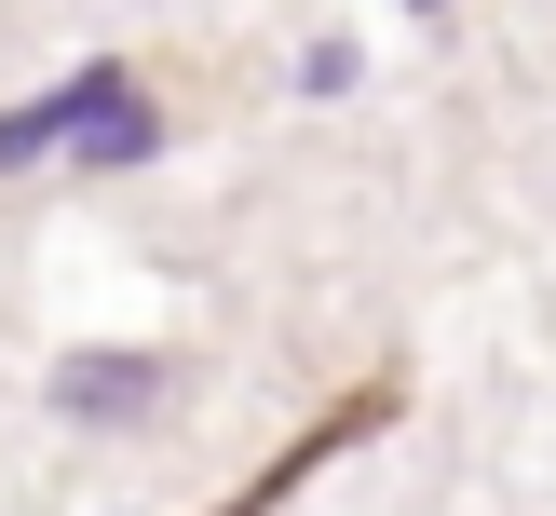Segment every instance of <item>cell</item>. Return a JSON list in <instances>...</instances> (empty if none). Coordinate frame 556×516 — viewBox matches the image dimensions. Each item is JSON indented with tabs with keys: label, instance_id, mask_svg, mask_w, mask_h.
<instances>
[{
	"label": "cell",
	"instance_id": "3",
	"mask_svg": "<svg viewBox=\"0 0 556 516\" xmlns=\"http://www.w3.org/2000/svg\"><path fill=\"white\" fill-rule=\"evenodd\" d=\"M163 353H123V340H96V353H68V367H54V407H68V421H150V394H163Z\"/></svg>",
	"mask_w": 556,
	"mask_h": 516
},
{
	"label": "cell",
	"instance_id": "1",
	"mask_svg": "<svg viewBox=\"0 0 556 516\" xmlns=\"http://www.w3.org/2000/svg\"><path fill=\"white\" fill-rule=\"evenodd\" d=\"M54 96H68L54 163H81V177H123V163L163 150V109H150V81H136V68H81V81H54Z\"/></svg>",
	"mask_w": 556,
	"mask_h": 516
},
{
	"label": "cell",
	"instance_id": "2",
	"mask_svg": "<svg viewBox=\"0 0 556 516\" xmlns=\"http://www.w3.org/2000/svg\"><path fill=\"white\" fill-rule=\"evenodd\" d=\"M380 421H394V380H367V394H340V407H326L313 435H286V449H271L258 476L231 489V516H271V503H286V489H299V476H326V462H340L353 435H380Z\"/></svg>",
	"mask_w": 556,
	"mask_h": 516
}]
</instances>
